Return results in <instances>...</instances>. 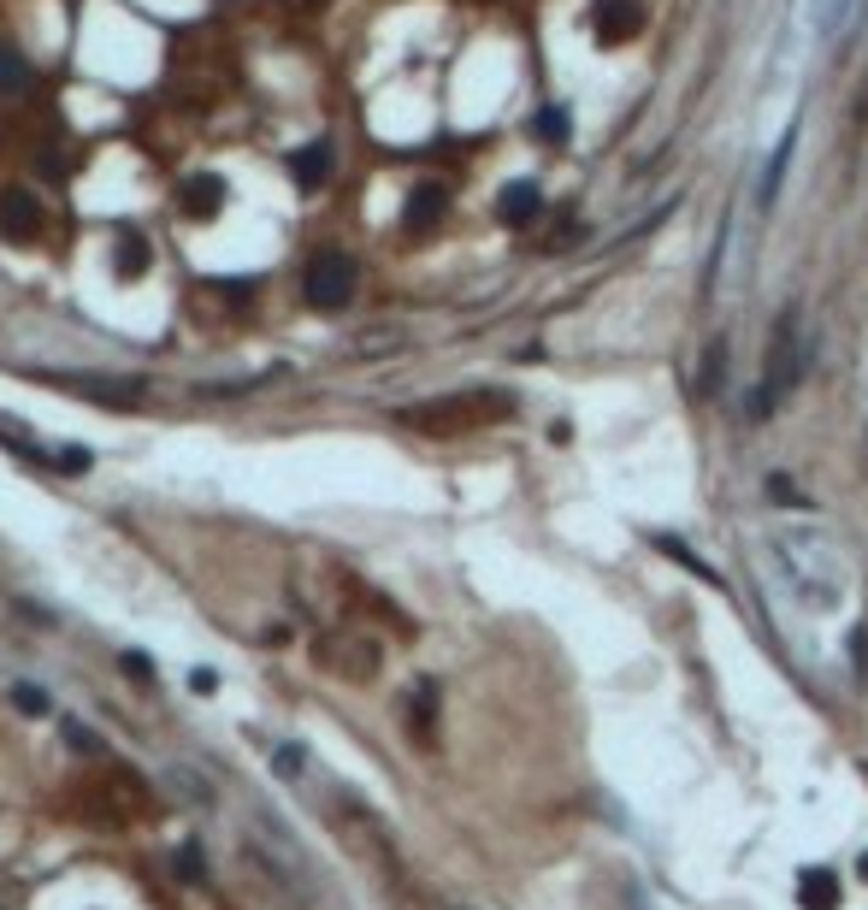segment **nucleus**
I'll return each mask as SVG.
<instances>
[{
    "mask_svg": "<svg viewBox=\"0 0 868 910\" xmlns=\"http://www.w3.org/2000/svg\"><path fill=\"white\" fill-rule=\"evenodd\" d=\"M804 367H809V343H804V326H798V308H786L774 320V338H769V367H762V385L750 390V421H769L780 402L804 385Z\"/></svg>",
    "mask_w": 868,
    "mask_h": 910,
    "instance_id": "1",
    "label": "nucleus"
},
{
    "mask_svg": "<svg viewBox=\"0 0 868 910\" xmlns=\"http://www.w3.org/2000/svg\"><path fill=\"white\" fill-rule=\"evenodd\" d=\"M355 284H360V267L349 255H313L308 272H301V296H308V308H349L355 302Z\"/></svg>",
    "mask_w": 868,
    "mask_h": 910,
    "instance_id": "2",
    "label": "nucleus"
},
{
    "mask_svg": "<svg viewBox=\"0 0 868 910\" xmlns=\"http://www.w3.org/2000/svg\"><path fill=\"white\" fill-rule=\"evenodd\" d=\"M41 379L60 390H78V397H95L107 409H130L142 397V379H95V373H41Z\"/></svg>",
    "mask_w": 868,
    "mask_h": 910,
    "instance_id": "3",
    "label": "nucleus"
},
{
    "mask_svg": "<svg viewBox=\"0 0 868 910\" xmlns=\"http://www.w3.org/2000/svg\"><path fill=\"white\" fill-rule=\"evenodd\" d=\"M644 24L639 0H591V31H597L603 48H620V42H632Z\"/></svg>",
    "mask_w": 868,
    "mask_h": 910,
    "instance_id": "4",
    "label": "nucleus"
},
{
    "mask_svg": "<svg viewBox=\"0 0 868 910\" xmlns=\"http://www.w3.org/2000/svg\"><path fill=\"white\" fill-rule=\"evenodd\" d=\"M36 231H41V201L31 190H0V237L36 243Z\"/></svg>",
    "mask_w": 868,
    "mask_h": 910,
    "instance_id": "5",
    "label": "nucleus"
},
{
    "mask_svg": "<svg viewBox=\"0 0 868 910\" xmlns=\"http://www.w3.org/2000/svg\"><path fill=\"white\" fill-rule=\"evenodd\" d=\"M792 154H798V119H792L786 130H780V142H774L769 166H762V184H757V208H762V213H774V201H780V190H786V172H792Z\"/></svg>",
    "mask_w": 868,
    "mask_h": 910,
    "instance_id": "6",
    "label": "nucleus"
},
{
    "mask_svg": "<svg viewBox=\"0 0 868 910\" xmlns=\"http://www.w3.org/2000/svg\"><path fill=\"white\" fill-rule=\"evenodd\" d=\"M178 208L190 213V220H207V213H219V208H225V178H213V172H195V178L178 190Z\"/></svg>",
    "mask_w": 868,
    "mask_h": 910,
    "instance_id": "7",
    "label": "nucleus"
},
{
    "mask_svg": "<svg viewBox=\"0 0 868 910\" xmlns=\"http://www.w3.org/2000/svg\"><path fill=\"white\" fill-rule=\"evenodd\" d=\"M148 260H154L148 237H142L136 225H119V249H112V272H119V279H142V272H148Z\"/></svg>",
    "mask_w": 868,
    "mask_h": 910,
    "instance_id": "8",
    "label": "nucleus"
},
{
    "mask_svg": "<svg viewBox=\"0 0 868 910\" xmlns=\"http://www.w3.org/2000/svg\"><path fill=\"white\" fill-rule=\"evenodd\" d=\"M289 178H296L301 190H320L331 178V142H308V149L289 154Z\"/></svg>",
    "mask_w": 868,
    "mask_h": 910,
    "instance_id": "9",
    "label": "nucleus"
},
{
    "mask_svg": "<svg viewBox=\"0 0 868 910\" xmlns=\"http://www.w3.org/2000/svg\"><path fill=\"white\" fill-rule=\"evenodd\" d=\"M839 899H845V893H839L833 870H804L798 875V905L804 910H839Z\"/></svg>",
    "mask_w": 868,
    "mask_h": 910,
    "instance_id": "10",
    "label": "nucleus"
},
{
    "mask_svg": "<svg viewBox=\"0 0 868 910\" xmlns=\"http://www.w3.org/2000/svg\"><path fill=\"white\" fill-rule=\"evenodd\" d=\"M538 208H544L538 184H509V190H502V201H497L502 225H532V220H538Z\"/></svg>",
    "mask_w": 868,
    "mask_h": 910,
    "instance_id": "11",
    "label": "nucleus"
},
{
    "mask_svg": "<svg viewBox=\"0 0 868 910\" xmlns=\"http://www.w3.org/2000/svg\"><path fill=\"white\" fill-rule=\"evenodd\" d=\"M443 213H450V190H438V184H419V190L408 196V225H414V231L438 225Z\"/></svg>",
    "mask_w": 868,
    "mask_h": 910,
    "instance_id": "12",
    "label": "nucleus"
},
{
    "mask_svg": "<svg viewBox=\"0 0 868 910\" xmlns=\"http://www.w3.org/2000/svg\"><path fill=\"white\" fill-rule=\"evenodd\" d=\"M31 83V66H24L19 48H0V95H19Z\"/></svg>",
    "mask_w": 868,
    "mask_h": 910,
    "instance_id": "13",
    "label": "nucleus"
},
{
    "mask_svg": "<svg viewBox=\"0 0 868 910\" xmlns=\"http://www.w3.org/2000/svg\"><path fill=\"white\" fill-rule=\"evenodd\" d=\"M431 716H438V686H419L414 704H408V721H414L419 740H431Z\"/></svg>",
    "mask_w": 868,
    "mask_h": 910,
    "instance_id": "14",
    "label": "nucleus"
},
{
    "mask_svg": "<svg viewBox=\"0 0 868 910\" xmlns=\"http://www.w3.org/2000/svg\"><path fill=\"white\" fill-rule=\"evenodd\" d=\"M0 444H7V450L19 456V461H36V468H48V456H41V444H36V438H24V432L12 426V421H0Z\"/></svg>",
    "mask_w": 868,
    "mask_h": 910,
    "instance_id": "15",
    "label": "nucleus"
},
{
    "mask_svg": "<svg viewBox=\"0 0 868 910\" xmlns=\"http://www.w3.org/2000/svg\"><path fill=\"white\" fill-rule=\"evenodd\" d=\"M532 137H538V142H568V113H561V107H544L538 119H532Z\"/></svg>",
    "mask_w": 868,
    "mask_h": 910,
    "instance_id": "16",
    "label": "nucleus"
},
{
    "mask_svg": "<svg viewBox=\"0 0 868 910\" xmlns=\"http://www.w3.org/2000/svg\"><path fill=\"white\" fill-rule=\"evenodd\" d=\"M48 468H53V473H90V468H95V450H90V444H66V450L53 456Z\"/></svg>",
    "mask_w": 868,
    "mask_h": 910,
    "instance_id": "17",
    "label": "nucleus"
},
{
    "mask_svg": "<svg viewBox=\"0 0 868 910\" xmlns=\"http://www.w3.org/2000/svg\"><path fill=\"white\" fill-rule=\"evenodd\" d=\"M656 544H662V551H668L674 562H686V568H691V574H698V580H709V586H721V574H715V568H703V562H698V556H691V544H679V539H656Z\"/></svg>",
    "mask_w": 868,
    "mask_h": 910,
    "instance_id": "18",
    "label": "nucleus"
},
{
    "mask_svg": "<svg viewBox=\"0 0 868 910\" xmlns=\"http://www.w3.org/2000/svg\"><path fill=\"white\" fill-rule=\"evenodd\" d=\"M12 704H19L24 716H48V710H53V698H48L41 686H31V681H24V686H12Z\"/></svg>",
    "mask_w": 868,
    "mask_h": 910,
    "instance_id": "19",
    "label": "nucleus"
},
{
    "mask_svg": "<svg viewBox=\"0 0 868 910\" xmlns=\"http://www.w3.org/2000/svg\"><path fill=\"white\" fill-rule=\"evenodd\" d=\"M851 669L868 674V627H851Z\"/></svg>",
    "mask_w": 868,
    "mask_h": 910,
    "instance_id": "20",
    "label": "nucleus"
},
{
    "mask_svg": "<svg viewBox=\"0 0 868 910\" xmlns=\"http://www.w3.org/2000/svg\"><path fill=\"white\" fill-rule=\"evenodd\" d=\"M66 740H71V751H95V733H90V728H78V721L66 728Z\"/></svg>",
    "mask_w": 868,
    "mask_h": 910,
    "instance_id": "21",
    "label": "nucleus"
},
{
    "mask_svg": "<svg viewBox=\"0 0 868 910\" xmlns=\"http://www.w3.org/2000/svg\"><path fill=\"white\" fill-rule=\"evenodd\" d=\"M857 875H863V881H868V851H863V858H857Z\"/></svg>",
    "mask_w": 868,
    "mask_h": 910,
    "instance_id": "22",
    "label": "nucleus"
}]
</instances>
